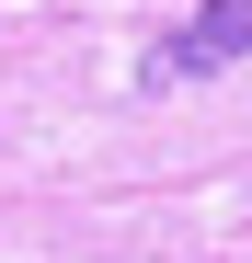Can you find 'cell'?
Instances as JSON below:
<instances>
[{"mask_svg":"<svg viewBox=\"0 0 252 263\" xmlns=\"http://www.w3.org/2000/svg\"><path fill=\"white\" fill-rule=\"evenodd\" d=\"M252 58V0H206V12H184L172 34L149 46V92H172V80H218V69H241Z\"/></svg>","mask_w":252,"mask_h":263,"instance_id":"1","label":"cell"}]
</instances>
